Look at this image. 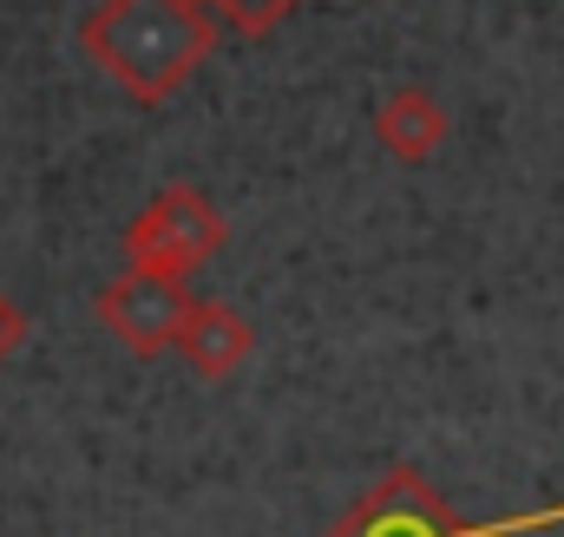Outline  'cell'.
Instances as JSON below:
<instances>
[{"label": "cell", "instance_id": "cell-1", "mask_svg": "<svg viewBox=\"0 0 564 537\" xmlns=\"http://www.w3.org/2000/svg\"><path fill=\"white\" fill-rule=\"evenodd\" d=\"M224 20L210 0H99L79 20L86 59L132 99V106H164L210 53H217Z\"/></svg>", "mask_w": 564, "mask_h": 537}, {"label": "cell", "instance_id": "cell-2", "mask_svg": "<svg viewBox=\"0 0 564 537\" xmlns=\"http://www.w3.org/2000/svg\"><path fill=\"white\" fill-rule=\"evenodd\" d=\"M564 505H545V512H519V518H459L433 485H426L414 465H388V479L375 492H361L335 525L322 537H525V531H545L558 525Z\"/></svg>", "mask_w": 564, "mask_h": 537}, {"label": "cell", "instance_id": "cell-3", "mask_svg": "<svg viewBox=\"0 0 564 537\" xmlns=\"http://www.w3.org/2000/svg\"><path fill=\"white\" fill-rule=\"evenodd\" d=\"M224 243H230V223L197 184L151 190V204L126 223V263L151 275H191L210 256H224Z\"/></svg>", "mask_w": 564, "mask_h": 537}, {"label": "cell", "instance_id": "cell-4", "mask_svg": "<svg viewBox=\"0 0 564 537\" xmlns=\"http://www.w3.org/2000/svg\"><path fill=\"white\" fill-rule=\"evenodd\" d=\"M191 288H184V275H151V268H132L126 275H112L106 288H99V321L132 348V354H177V335H184V321H191Z\"/></svg>", "mask_w": 564, "mask_h": 537}, {"label": "cell", "instance_id": "cell-5", "mask_svg": "<svg viewBox=\"0 0 564 537\" xmlns=\"http://www.w3.org/2000/svg\"><path fill=\"white\" fill-rule=\"evenodd\" d=\"M257 354V328H250V315L237 308V302H191V321H184V335H177V361L204 381V387H217V381H230L243 361Z\"/></svg>", "mask_w": 564, "mask_h": 537}, {"label": "cell", "instance_id": "cell-6", "mask_svg": "<svg viewBox=\"0 0 564 537\" xmlns=\"http://www.w3.org/2000/svg\"><path fill=\"white\" fill-rule=\"evenodd\" d=\"M453 132L446 106L426 92V86H394L381 106H375V144L394 157V164H426L440 157V144Z\"/></svg>", "mask_w": 564, "mask_h": 537}, {"label": "cell", "instance_id": "cell-7", "mask_svg": "<svg viewBox=\"0 0 564 537\" xmlns=\"http://www.w3.org/2000/svg\"><path fill=\"white\" fill-rule=\"evenodd\" d=\"M295 7H302V0H210V13H217L230 33H243V40H263V33H276Z\"/></svg>", "mask_w": 564, "mask_h": 537}, {"label": "cell", "instance_id": "cell-8", "mask_svg": "<svg viewBox=\"0 0 564 537\" xmlns=\"http://www.w3.org/2000/svg\"><path fill=\"white\" fill-rule=\"evenodd\" d=\"M20 348H26V308H20V302L0 288V368H7Z\"/></svg>", "mask_w": 564, "mask_h": 537}]
</instances>
